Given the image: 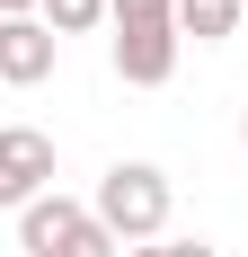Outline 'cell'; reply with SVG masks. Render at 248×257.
I'll list each match as a JSON object with an SVG mask.
<instances>
[{
    "instance_id": "cell-1",
    "label": "cell",
    "mask_w": 248,
    "mask_h": 257,
    "mask_svg": "<svg viewBox=\"0 0 248 257\" xmlns=\"http://www.w3.org/2000/svg\"><path fill=\"white\" fill-rule=\"evenodd\" d=\"M98 231L115 248H151V239L169 231V169H151V160H115L98 178Z\"/></svg>"
},
{
    "instance_id": "cell-2",
    "label": "cell",
    "mask_w": 248,
    "mask_h": 257,
    "mask_svg": "<svg viewBox=\"0 0 248 257\" xmlns=\"http://www.w3.org/2000/svg\"><path fill=\"white\" fill-rule=\"evenodd\" d=\"M115 18V80L160 89L177 71V0H106Z\"/></svg>"
},
{
    "instance_id": "cell-3",
    "label": "cell",
    "mask_w": 248,
    "mask_h": 257,
    "mask_svg": "<svg viewBox=\"0 0 248 257\" xmlns=\"http://www.w3.org/2000/svg\"><path fill=\"white\" fill-rule=\"evenodd\" d=\"M53 186V133H36V124H0V204H36Z\"/></svg>"
},
{
    "instance_id": "cell-4",
    "label": "cell",
    "mask_w": 248,
    "mask_h": 257,
    "mask_svg": "<svg viewBox=\"0 0 248 257\" xmlns=\"http://www.w3.org/2000/svg\"><path fill=\"white\" fill-rule=\"evenodd\" d=\"M53 53H62V36H53L45 18H0V80H9V89L53 80Z\"/></svg>"
},
{
    "instance_id": "cell-5",
    "label": "cell",
    "mask_w": 248,
    "mask_h": 257,
    "mask_svg": "<svg viewBox=\"0 0 248 257\" xmlns=\"http://www.w3.org/2000/svg\"><path fill=\"white\" fill-rule=\"evenodd\" d=\"M80 222H89V204H71V195H36V204L18 213V248H27V257H53Z\"/></svg>"
},
{
    "instance_id": "cell-6",
    "label": "cell",
    "mask_w": 248,
    "mask_h": 257,
    "mask_svg": "<svg viewBox=\"0 0 248 257\" xmlns=\"http://www.w3.org/2000/svg\"><path fill=\"white\" fill-rule=\"evenodd\" d=\"M239 18H248L239 0H177V36H195V45H222Z\"/></svg>"
},
{
    "instance_id": "cell-7",
    "label": "cell",
    "mask_w": 248,
    "mask_h": 257,
    "mask_svg": "<svg viewBox=\"0 0 248 257\" xmlns=\"http://www.w3.org/2000/svg\"><path fill=\"white\" fill-rule=\"evenodd\" d=\"M98 18H106V0H45V27H53V36H89Z\"/></svg>"
},
{
    "instance_id": "cell-8",
    "label": "cell",
    "mask_w": 248,
    "mask_h": 257,
    "mask_svg": "<svg viewBox=\"0 0 248 257\" xmlns=\"http://www.w3.org/2000/svg\"><path fill=\"white\" fill-rule=\"evenodd\" d=\"M53 257H124V248H115V239L98 231V213H89V222H80V231L62 239V248H53Z\"/></svg>"
},
{
    "instance_id": "cell-9",
    "label": "cell",
    "mask_w": 248,
    "mask_h": 257,
    "mask_svg": "<svg viewBox=\"0 0 248 257\" xmlns=\"http://www.w3.org/2000/svg\"><path fill=\"white\" fill-rule=\"evenodd\" d=\"M160 257H222V248H204V239H169Z\"/></svg>"
},
{
    "instance_id": "cell-10",
    "label": "cell",
    "mask_w": 248,
    "mask_h": 257,
    "mask_svg": "<svg viewBox=\"0 0 248 257\" xmlns=\"http://www.w3.org/2000/svg\"><path fill=\"white\" fill-rule=\"evenodd\" d=\"M36 9H45V0H0V18H36Z\"/></svg>"
},
{
    "instance_id": "cell-11",
    "label": "cell",
    "mask_w": 248,
    "mask_h": 257,
    "mask_svg": "<svg viewBox=\"0 0 248 257\" xmlns=\"http://www.w3.org/2000/svg\"><path fill=\"white\" fill-rule=\"evenodd\" d=\"M124 257H160V248H124Z\"/></svg>"
},
{
    "instance_id": "cell-12",
    "label": "cell",
    "mask_w": 248,
    "mask_h": 257,
    "mask_svg": "<svg viewBox=\"0 0 248 257\" xmlns=\"http://www.w3.org/2000/svg\"><path fill=\"white\" fill-rule=\"evenodd\" d=\"M239 133H248V115H239Z\"/></svg>"
},
{
    "instance_id": "cell-13",
    "label": "cell",
    "mask_w": 248,
    "mask_h": 257,
    "mask_svg": "<svg viewBox=\"0 0 248 257\" xmlns=\"http://www.w3.org/2000/svg\"><path fill=\"white\" fill-rule=\"evenodd\" d=\"M239 9H248V0H239Z\"/></svg>"
}]
</instances>
